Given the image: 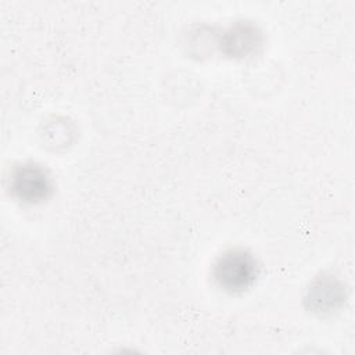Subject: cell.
<instances>
[{
    "instance_id": "3",
    "label": "cell",
    "mask_w": 355,
    "mask_h": 355,
    "mask_svg": "<svg viewBox=\"0 0 355 355\" xmlns=\"http://www.w3.org/2000/svg\"><path fill=\"white\" fill-rule=\"evenodd\" d=\"M261 35L259 32L247 24H239L232 26L226 35L222 44L225 46L226 51L236 57H244L259 46Z\"/></svg>"
},
{
    "instance_id": "2",
    "label": "cell",
    "mask_w": 355,
    "mask_h": 355,
    "mask_svg": "<svg viewBox=\"0 0 355 355\" xmlns=\"http://www.w3.org/2000/svg\"><path fill=\"white\" fill-rule=\"evenodd\" d=\"M11 190L24 202H40L50 194L51 180L42 166L24 164L11 175Z\"/></svg>"
},
{
    "instance_id": "4",
    "label": "cell",
    "mask_w": 355,
    "mask_h": 355,
    "mask_svg": "<svg viewBox=\"0 0 355 355\" xmlns=\"http://www.w3.org/2000/svg\"><path fill=\"white\" fill-rule=\"evenodd\" d=\"M344 291L338 282L324 277L318 280L309 290V302L316 312H326L336 309L343 301Z\"/></svg>"
},
{
    "instance_id": "1",
    "label": "cell",
    "mask_w": 355,
    "mask_h": 355,
    "mask_svg": "<svg viewBox=\"0 0 355 355\" xmlns=\"http://www.w3.org/2000/svg\"><path fill=\"white\" fill-rule=\"evenodd\" d=\"M216 283L226 291L240 293L248 288L257 277V263L244 250L226 251L215 263Z\"/></svg>"
}]
</instances>
